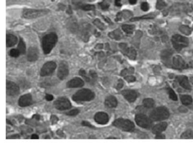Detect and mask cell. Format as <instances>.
<instances>
[{
	"mask_svg": "<svg viewBox=\"0 0 193 145\" xmlns=\"http://www.w3.org/2000/svg\"><path fill=\"white\" fill-rule=\"evenodd\" d=\"M84 84H85L84 81L82 79L79 78H74L67 83L66 86L69 88H75V87H82L84 85Z\"/></svg>",
	"mask_w": 193,
	"mask_h": 145,
	"instance_id": "cell-18",
	"label": "cell"
},
{
	"mask_svg": "<svg viewBox=\"0 0 193 145\" xmlns=\"http://www.w3.org/2000/svg\"><path fill=\"white\" fill-rule=\"evenodd\" d=\"M113 125L125 132H133L135 129V125L131 121L122 118L115 120Z\"/></svg>",
	"mask_w": 193,
	"mask_h": 145,
	"instance_id": "cell-5",
	"label": "cell"
},
{
	"mask_svg": "<svg viewBox=\"0 0 193 145\" xmlns=\"http://www.w3.org/2000/svg\"><path fill=\"white\" fill-rule=\"evenodd\" d=\"M167 90L170 99H171L172 100H174V101L177 100L178 98H177V95H176V94L175 93L174 90L169 87H168Z\"/></svg>",
	"mask_w": 193,
	"mask_h": 145,
	"instance_id": "cell-28",
	"label": "cell"
},
{
	"mask_svg": "<svg viewBox=\"0 0 193 145\" xmlns=\"http://www.w3.org/2000/svg\"><path fill=\"white\" fill-rule=\"evenodd\" d=\"M135 120L137 125L145 129H150L152 126V120L150 117L143 113H138L135 115Z\"/></svg>",
	"mask_w": 193,
	"mask_h": 145,
	"instance_id": "cell-7",
	"label": "cell"
},
{
	"mask_svg": "<svg viewBox=\"0 0 193 145\" xmlns=\"http://www.w3.org/2000/svg\"><path fill=\"white\" fill-rule=\"evenodd\" d=\"M82 125L83 126H89L90 128H94L95 129V126L91 125L90 123L87 122V121H83L82 123Z\"/></svg>",
	"mask_w": 193,
	"mask_h": 145,
	"instance_id": "cell-43",
	"label": "cell"
},
{
	"mask_svg": "<svg viewBox=\"0 0 193 145\" xmlns=\"http://www.w3.org/2000/svg\"><path fill=\"white\" fill-rule=\"evenodd\" d=\"M167 126H168V124L165 122H163V123L157 124L153 127L152 130V133L154 134H160L161 133H162L164 130H165V129H167Z\"/></svg>",
	"mask_w": 193,
	"mask_h": 145,
	"instance_id": "cell-21",
	"label": "cell"
},
{
	"mask_svg": "<svg viewBox=\"0 0 193 145\" xmlns=\"http://www.w3.org/2000/svg\"><path fill=\"white\" fill-rule=\"evenodd\" d=\"M27 60L30 62L36 61L39 58V51L36 47H30L28 50Z\"/></svg>",
	"mask_w": 193,
	"mask_h": 145,
	"instance_id": "cell-17",
	"label": "cell"
},
{
	"mask_svg": "<svg viewBox=\"0 0 193 145\" xmlns=\"http://www.w3.org/2000/svg\"><path fill=\"white\" fill-rule=\"evenodd\" d=\"M173 66L174 68L180 70L188 68V65L179 55L175 56L173 59Z\"/></svg>",
	"mask_w": 193,
	"mask_h": 145,
	"instance_id": "cell-13",
	"label": "cell"
},
{
	"mask_svg": "<svg viewBox=\"0 0 193 145\" xmlns=\"http://www.w3.org/2000/svg\"><path fill=\"white\" fill-rule=\"evenodd\" d=\"M100 6H101L102 9H103V10H107V9H108V8H109V5L107 4V3H104V2L100 3Z\"/></svg>",
	"mask_w": 193,
	"mask_h": 145,
	"instance_id": "cell-45",
	"label": "cell"
},
{
	"mask_svg": "<svg viewBox=\"0 0 193 145\" xmlns=\"http://www.w3.org/2000/svg\"><path fill=\"white\" fill-rule=\"evenodd\" d=\"M7 94L10 96H16L20 93V87L15 83L7 81Z\"/></svg>",
	"mask_w": 193,
	"mask_h": 145,
	"instance_id": "cell-12",
	"label": "cell"
},
{
	"mask_svg": "<svg viewBox=\"0 0 193 145\" xmlns=\"http://www.w3.org/2000/svg\"><path fill=\"white\" fill-rule=\"evenodd\" d=\"M18 42V39L16 36L12 34H7V46L12 47Z\"/></svg>",
	"mask_w": 193,
	"mask_h": 145,
	"instance_id": "cell-22",
	"label": "cell"
},
{
	"mask_svg": "<svg viewBox=\"0 0 193 145\" xmlns=\"http://www.w3.org/2000/svg\"><path fill=\"white\" fill-rule=\"evenodd\" d=\"M9 139H20V135H18V134H15V135H13V136H11V137H9Z\"/></svg>",
	"mask_w": 193,
	"mask_h": 145,
	"instance_id": "cell-50",
	"label": "cell"
},
{
	"mask_svg": "<svg viewBox=\"0 0 193 145\" xmlns=\"http://www.w3.org/2000/svg\"><path fill=\"white\" fill-rule=\"evenodd\" d=\"M18 49L19 50L20 54H24L26 53V44L24 42L23 39H21V38L20 39V42L18 45Z\"/></svg>",
	"mask_w": 193,
	"mask_h": 145,
	"instance_id": "cell-25",
	"label": "cell"
},
{
	"mask_svg": "<svg viewBox=\"0 0 193 145\" xmlns=\"http://www.w3.org/2000/svg\"><path fill=\"white\" fill-rule=\"evenodd\" d=\"M31 139H39V136L37 134H33L31 136Z\"/></svg>",
	"mask_w": 193,
	"mask_h": 145,
	"instance_id": "cell-53",
	"label": "cell"
},
{
	"mask_svg": "<svg viewBox=\"0 0 193 145\" xmlns=\"http://www.w3.org/2000/svg\"><path fill=\"white\" fill-rule=\"evenodd\" d=\"M46 100H47L48 101H51V100H53V96L51 94H47L46 95Z\"/></svg>",
	"mask_w": 193,
	"mask_h": 145,
	"instance_id": "cell-46",
	"label": "cell"
},
{
	"mask_svg": "<svg viewBox=\"0 0 193 145\" xmlns=\"http://www.w3.org/2000/svg\"><path fill=\"white\" fill-rule=\"evenodd\" d=\"M94 119L99 124L104 125L108 123L109 118L107 113L104 112H99L95 114Z\"/></svg>",
	"mask_w": 193,
	"mask_h": 145,
	"instance_id": "cell-14",
	"label": "cell"
},
{
	"mask_svg": "<svg viewBox=\"0 0 193 145\" xmlns=\"http://www.w3.org/2000/svg\"><path fill=\"white\" fill-rule=\"evenodd\" d=\"M57 65L54 62H48L43 65V67L42 68L40 71V76L44 77L49 76L52 74L53 72L56 70Z\"/></svg>",
	"mask_w": 193,
	"mask_h": 145,
	"instance_id": "cell-9",
	"label": "cell"
},
{
	"mask_svg": "<svg viewBox=\"0 0 193 145\" xmlns=\"http://www.w3.org/2000/svg\"><path fill=\"white\" fill-rule=\"evenodd\" d=\"M143 103L144 106L147 109L152 108L155 106V101L152 98H145L143 100Z\"/></svg>",
	"mask_w": 193,
	"mask_h": 145,
	"instance_id": "cell-24",
	"label": "cell"
},
{
	"mask_svg": "<svg viewBox=\"0 0 193 145\" xmlns=\"http://www.w3.org/2000/svg\"><path fill=\"white\" fill-rule=\"evenodd\" d=\"M69 66L66 61L61 62L57 72V76L60 80H64L69 75Z\"/></svg>",
	"mask_w": 193,
	"mask_h": 145,
	"instance_id": "cell-11",
	"label": "cell"
},
{
	"mask_svg": "<svg viewBox=\"0 0 193 145\" xmlns=\"http://www.w3.org/2000/svg\"><path fill=\"white\" fill-rule=\"evenodd\" d=\"M57 134L58 135H59V136L62 137H65V134H64L62 130H58L57 131Z\"/></svg>",
	"mask_w": 193,
	"mask_h": 145,
	"instance_id": "cell-47",
	"label": "cell"
},
{
	"mask_svg": "<svg viewBox=\"0 0 193 145\" xmlns=\"http://www.w3.org/2000/svg\"><path fill=\"white\" fill-rule=\"evenodd\" d=\"M109 37H111L112 39H116V40H120L121 39L122 34L121 32L119 30H116L113 32H112L109 34Z\"/></svg>",
	"mask_w": 193,
	"mask_h": 145,
	"instance_id": "cell-27",
	"label": "cell"
},
{
	"mask_svg": "<svg viewBox=\"0 0 193 145\" xmlns=\"http://www.w3.org/2000/svg\"><path fill=\"white\" fill-rule=\"evenodd\" d=\"M141 9L144 11H147L149 9V5L148 4L147 2H143L141 4Z\"/></svg>",
	"mask_w": 193,
	"mask_h": 145,
	"instance_id": "cell-40",
	"label": "cell"
},
{
	"mask_svg": "<svg viewBox=\"0 0 193 145\" xmlns=\"http://www.w3.org/2000/svg\"><path fill=\"white\" fill-rule=\"evenodd\" d=\"M79 75L82 76L83 78L85 79V80L87 82H90L91 81V79L90 78V76H88L87 75V74H86V71L83 70V69H81V70H80V71L79 72Z\"/></svg>",
	"mask_w": 193,
	"mask_h": 145,
	"instance_id": "cell-31",
	"label": "cell"
},
{
	"mask_svg": "<svg viewBox=\"0 0 193 145\" xmlns=\"http://www.w3.org/2000/svg\"><path fill=\"white\" fill-rule=\"evenodd\" d=\"M165 6H166V3L164 1V0H157L156 6V7L157 9L161 10L163 9Z\"/></svg>",
	"mask_w": 193,
	"mask_h": 145,
	"instance_id": "cell-34",
	"label": "cell"
},
{
	"mask_svg": "<svg viewBox=\"0 0 193 145\" xmlns=\"http://www.w3.org/2000/svg\"><path fill=\"white\" fill-rule=\"evenodd\" d=\"M181 138L182 139H193V131L191 130H187L181 135Z\"/></svg>",
	"mask_w": 193,
	"mask_h": 145,
	"instance_id": "cell-29",
	"label": "cell"
},
{
	"mask_svg": "<svg viewBox=\"0 0 193 145\" xmlns=\"http://www.w3.org/2000/svg\"><path fill=\"white\" fill-rule=\"evenodd\" d=\"M154 16H152V15L149 14L148 15H144L143 16H141V17H139V18H133L131 19L130 20L131 21H135V20H138L141 19H152L154 18Z\"/></svg>",
	"mask_w": 193,
	"mask_h": 145,
	"instance_id": "cell-36",
	"label": "cell"
},
{
	"mask_svg": "<svg viewBox=\"0 0 193 145\" xmlns=\"http://www.w3.org/2000/svg\"><path fill=\"white\" fill-rule=\"evenodd\" d=\"M105 105L108 108H115L118 104V102L116 97L113 96H109L105 98Z\"/></svg>",
	"mask_w": 193,
	"mask_h": 145,
	"instance_id": "cell-20",
	"label": "cell"
},
{
	"mask_svg": "<svg viewBox=\"0 0 193 145\" xmlns=\"http://www.w3.org/2000/svg\"><path fill=\"white\" fill-rule=\"evenodd\" d=\"M181 100L182 102V103L184 105H190L192 102H193V99L192 97L189 96V95H183V96H181L180 97Z\"/></svg>",
	"mask_w": 193,
	"mask_h": 145,
	"instance_id": "cell-23",
	"label": "cell"
},
{
	"mask_svg": "<svg viewBox=\"0 0 193 145\" xmlns=\"http://www.w3.org/2000/svg\"><path fill=\"white\" fill-rule=\"evenodd\" d=\"M134 69L133 68L130 67L129 68H125L124 70L121 71V75L122 76H126V75L132 74L134 73Z\"/></svg>",
	"mask_w": 193,
	"mask_h": 145,
	"instance_id": "cell-30",
	"label": "cell"
},
{
	"mask_svg": "<svg viewBox=\"0 0 193 145\" xmlns=\"http://www.w3.org/2000/svg\"><path fill=\"white\" fill-rule=\"evenodd\" d=\"M94 24H95L96 26L97 27H98L100 29H104L105 28V26L100 21H99L98 19L96 20L95 21H94Z\"/></svg>",
	"mask_w": 193,
	"mask_h": 145,
	"instance_id": "cell-38",
	"label": "cell"
},
{
	"mask_svg": "<svg viewBox=\"0 0 193 145\" xmlns=\"http://www.w3.org/2000/svg\"><path fill=\"white\" fill-rule=\"evenodd\" d=\"M115 5H116L117 6H121V0H116V1H115Z\"/></svg>",
	"mask_w": 193,
	"mask_h": 145,
	"instance_id": "cell-49",
	"label": "cell"
},
{
	"mask_svg": "<svg viewBox=\"0 0 193 145\" xmlns=\"http://www.w3.org/2000/svg\"><path fill=\"white\" fill-rule=\"evenodd\" d=\"M89 76L90 79L91 78V80L92 81H96V80H97L98 79V75L96 74V72L94 70H90V72H89Z\"/></svg>",
	"mask_w": 193,
	"mask_h": 145,
	"instance_id": "cell-33",
	"label": "cell"
},
{
	"mask_svg": "<svg viewBox=\"0 0 193 145\" xmlns=\"http://www.w3.org/2000/svg\"><path fill=\"white\" fill-rule=\"evenodd\" d=\"M155 139H165V135L163 134H157L156 136L155 137Z\"/></svg>",
	"mask_w": 193,
	"mask_h": 145,
	"instance_id": "cell-48",
	"label": "cell"
},
{
	"mask_svg": "<svg viewBox=\"0 0 193 145\" xmlns=\"http://www.w3.org/2000/svg\"><path fill=\"white\" fill-rule=\"evenodd\" d=\"M53 81L54 80H50V79H49L48 81V80H46V81L45 80V82H44L42 84H43V85H44L45 87H49V86H53V85H54Z\"/></svg>",
	"mask_w": 193,
	"mask_h": 145,
	"instance_id": "cell-41",
	"label": "cell"
},
{
	"mask_svg": "<svg viewBox=\"0 0 193 145\" xmlns=\"http://www.w3.org/2000/svg\"><path fill=\"white\" fill-rule=\"evenodd\" d=\"M125 79L129 83H131V82H134L136 80V79L133 76H131V75H129V76H125Z\"/></svg>",
	"mask_w": 193,
	"mask_h": 145,
	"instance_id": "cell-39",
	"label": "cell"
},
{
	"mask_svg": "<svg viewBox=\"0 0 193 145\" xmlns=\"http://www.w3.org/2000/svg\"><path fill=\"white\" fill-rule=\"evenodd\" d=\"M137 0H129V2L131 5H134V4H135V3H137Z\"/></svg>",
	"mask_w": 193,
	"mask_h": 145,
	"instance_id": "cell-52",
	"label": "cell"
},
{
	"mask_svg": "<svg viewBox=\"0 0 193 145\" xmlns=\"http://www.w3.org/2000/svg\"><path fill=\"white\" fill-rule=\"evenodd\" d=\"M58 40V37L55 33H50L46 35L42 39V47L45 54H48L56 45Z\"/></svg>",
	"mask_w": 193,
	"mask_h": 145,
	"instance_id": "cell-1",
	"label": "cell"
},
{
	"mask_svg": "<svg viewBox=\"0 0 193 145\" xmlns=\"http://www.w3.org/2000/svg\"><path fill=\"white\" fill-rule=\"evenodd\" d=\"M172 42L174 49L177 52H180L182 49L189 45V40L186 37L180 35H174L172 38Z\"/></svg>",
	"mask_w": 193,
	"mask_h": 145,
	"instance_id": "cell-6",
	"label": "cell"
},
{
	"mask_svg": "<svg viewBox=\"0 0 193 145\" xmlns=\"http://www.w3.org/2000/svg\"><path fill=\"white\" fill-rule=\"evenodd\" d=\"M123 85H124V82H123V81L121 79H120V80L118 81V84H117V86H116V89L119 90V89H120L122 87H123Z\"/></svg>",
	"mask_w": 193,
	"mask_h": 145,
	"instance_id": "cell-44",
	"label": "cell"
},
{
	"mask_svg": "<svg viewBox=\"0 0 193 145\" xmlns=\"http://www.w3.org/2000/svg\"><path fill=\"white\" fill-rule=\"evenodd\" d=\"M49 13V10L46 9H25L23 10L22 16L26 19H31L44 16Z\"/></svg>",
	"mask_w": 193,
	"mask_h": 145,
	"instance_id": "cell-4",
	"label": "cell"
},
{
	"mask_svg": "<svg viewBox=\"0 0 193 145\" xmlns=\"http://www.w3.org/2000/svg\"><path fill=\"white\" fill-rule=\"evenodd\" d=\"M79 110L78 109H74V110H71L68 113H66V114L68 116H74L77 115L79 113Z\"/></svg>",
	"mask_w": 193,
	"mask_h": 145,
	"instance_id": "cell-37",
	"label": "cell"
},
{
	"mask_svg": "<svg viewBox=\"0 0 193 145\" xmlns=\"http://www.w3.org/2000/svg\"><path fill=\"white\" fill-rule=\"evenodd\" d=\"M33 118H35L37 120H39L40 119V116L39 115H35L33 116Z\"/></svg>",
	"mask_w": 193,
	"mask_h": 145,
	"instance_id": "cell-51",
	"label": "cell"
},
{
	"mask_svg": "<svg viewBox=\"0 0 193 145\" xmlns=\"http://www.w3.org/2000/svg\"><path fill=\"white\" fill-rule=\"evenodd\" d=\"M54 106L57 110L63 111L70 109L72 107V104L65 97H59L54 102Z\"/></svg>",
	"mask_w": 193,
	"mask_h": 145,
	"instance_id": "cell-8",
	"label": "cell"
},
{
	"mask_svg": "<svg viewBox=\"0 0 193 145\" xmlns=\"http://www.w3.org/2000/svg\"><path fill=\"white\" fill-rule=\"evenodd\" d=\"M95 94L89 89H83L76 92L72 96V100L75 102L90 101L94 99Z\"/></svg>",
	"mask_w": 193,
	"mask_h": 145,
	"instance_id": "cell-3",
	"label": "cell"
},
{
	"mask_svg": "<svg viewBox=\"0 0 193 145\" xmlns=\"http://www.w3.org/2000/svg\"><path fill=\"white\" fill-rule=\"evenodd\" d=\"M82 10L85 11H89V10H95V6L92 5H83L81 6Z\"/></svg>",
	"mask_w": 193,
	"mask_h": 145,
	"instance_id": "cell-35",
	"label": "cell"
},
{
	"mask_svg": "<svg viewBox=\"0 0 193 145\" xmlns=\"http://www.w3.org/2000/svg\"><path fill=\"white\" fill-rule=\"evenodd\" d=\"M18 104L20 107H27L33 104V97L30 94H26L20 97Z\"/></svg>",
	"mask_w": 193,
	"mask_h": 145,
	"instance_id": "cell-16",
	"label": "cell"
},
{
	"mask_svg": "<svg viewBox=\"0 0 193 145\" xmlns=\"http://www.w3.org/2000/svg\"><path fill=\"white\" fill-rule=\"evenodd\" d=\"M121 51L124 55L132 60H135L137 57V52L132 47H128L126 44L122 43L119 45Z\"/></svg>",
	"mask_w": 193,
	"mask_h": 145,
	"instance_id": "cell-10",
	"label": "cell"
},
{
	"mask_svg": "<svg viewBox=\"0 0 193 145\" xmlns=\"http://www.w3.org/2000/svg\"><path fill=\"white\" fill-rule=\"evenodd\" d=\"M50 121L52 124H55L59 121V118L55 115H52L50 117Z\"/></svg>",
	"mask_w": 193,
	"mask_h": 145,
	"instance_id": "cell-42",
	"label": "cell"
},
{
	"mask_svg": "<svg viewBox=\"0 0 193 145\" xmlns=\"http://www.w3.org/2000/svg\"><path fill=\"white\" fill-rule=\"evenodd\" d=\"M122 28L125 32H126L128 34H131L134 31L135 26L134 25L124 24V25L122 26Z\"/></svg>",
	"mask_w": 193,
	"mask_h": 145,
	"instance_id": "cell-26",
	"label": "cell"
},
{
	"mask_svg": "<svg viewBox=\"0 0 193 145\" xmlns=\"http://www.w3.org/2000/svg\"><path fill=\"white\" fill-rule=\"evenodd\" d=\"M20 52L19 51L18 49H13L10 50L9 52V55L12 57H14V58H16V57H18L20 55Z\"/></svg>",
	"mask_w": 193,
	"mask_h": 145,
	"instance_id": "cell-32",
	"label": "cell"
},
{
	"mask_svg": "<svg viewBox=\"0 0 193 145\" xmlns=\"http://www.w3.org/2000/svg\"><path fill=\"white\" fill-rule=\"evenodd\" d=\"M176 80L180 84V85L186 90H190L191 89V85L189 84L188 78L185 76H177Z\"/></svg>",
	"mask_w": 193,
	"mask_h": 145,
	"instance_id": "cell-19",
	"label": "cell"
},
{
	"mask_svg": "<svg viewBox=\"0 0 193 145\" xmlns=\"http://www.w3.org/2000/svg\"><path fill=\"white\" fill-rule=\"evenodd\" d=\"M169 112L165 107H158L151 111L150 115L151 119L154 122L162 121L169 117Z\"/></svg>",
	"mask_w": 193,
	"mask_h": 145,
	"instance_id": "cell-2",
	"label": "cell"
},
{
	"mask_svg": "<svg viewBox=\"0 0 193 145\" xmlns=\"http://www.w3.org/2000/svg\"><path fill=\"white\" fill-rule=\"evenodd\" d=\"M121 94L129 102H134L138 97V93L135 90H124L122 91Z\"/></svg>",
	"mask_w": 193,
	"mask_h": 145,
	"instance_id": "cell-15",
	"label": "cell"
}]
</instances>
